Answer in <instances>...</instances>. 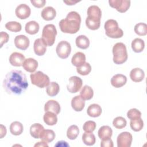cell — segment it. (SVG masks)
Returning <instances> with one entry per match:
<instances>
[{
  "instance_id": "obj_1",
  "label": "cell",
  "mask_w": 147,
  "mask_h": 147,
  "mask_svg": "<svg viewBox=\"0 0 147 147\" xmlns=\"http://www.w3.org/2000/svg\"><path fill=\"white\" fill-rule=\"evenodd\" d=\"M28 83L26 75L20 70H11L5 76L3 87L9 94L20 95L27 89Z\"/></svg>"
},
{
  "instance_id": "obj_2",
  "label": "cell",
  "mask_w": 147,
  "mask_h": 147,
  "mask_svg": "<svg viewBox=\"0 0 147 147\" xmlns=\"http://www.w3.org/2000/svg\"><path fill=\"white\" fill-rule=\"evenodd\" d=\"M81 23L80 14L75 11L68 13L65 19L61 20L59 24L61 31L64 33L75 34L79 29Z\"/></svg>"
},
{
  "instance_id": "obj_3",
  "label": "cell",
  "mask_w": 147,
  "mask_h": 147,
  "mask_svg": "<svg viewBox=\"0 0 147 147\" xmlns=\"http://www.w3.org/2000/svg\"><path fill=\"white\" fill-rule=\"evenodd\" d=\"M87 17L86 20L87 27L92 30H97L100 27L102 11L96 5H92L87 9Z\"/></svg>"
},
{
  "instance_id": "obj_4",
  "label": "cell",
  "mask_w": 147,
  "mask_h": 147,
  "mask_svg": "<svg viewBox=\"0 0 147 147\" xmlns=\"http://www.w3.org/2000/svg\"><path fill=\"white\" fill-rule=\"evenodd\" d=\"M113 62L116 64H122L126 61L128 56L125 45L122 42H117L113 47Z\"/></svg>"
},
{
  "instance_id": "obj_5",
  "label": "cell",
  "mask_w": 147,
  "mask_h": 147,
  "mask_svg": "<svg viewBox=\"0 0 147 147\" xmlns=\"http://www.w3.org/2000/svg\"><path fill=\"white\" fill-rule=\"evenodd\" d=\"M106 34L112 38H121L123 35V30L119 28L117 21L113 19L108 20L104 25Z\"/></svg>"
},
{
  "instance_id": "obj_6",
  "label": "cell",
  "mask_w": 147,
  "mask_h": 147,
  "mask_svg": "<svg viewBox=\"0 0 147 147\" xmlns=\"http://www.w3.org/2000/svg\"><path fill=\"white\" fill-rule=\"evenodd\" d=\"M56 34L57 30L55 26L53 24H47L43 28L41 38L47 46L51 47L55 41Z\"/></svg>"
},
{
  "instance_id": "obj_7",
  "label": "cell",
  "mask_w": 147,
  "mask_h": 147,
  "mask_svg": "<svg viewBox=\"0 0 147 147\" xmlns=\"http://www.w3.org/2000/svg\"><path fill=\"white\" fill-rule=\"evenodd\" d=\"M31 82L33 85L42 88L47 87L50 83L49 78L42 72L38 71L30 75Z\"/></svg>"
},
{
  "instance_id": "obj_8",
  "label": "cell",
  "mask_w": 147,
  "mask_h": 147,
  "mask_svg": "<svg viewBox=\"0 0 147 147\" xmlns=\"http://www.w3.org/2000/svg\"><path fill=\"white\" fill-rule=\"evenodd\" d=\"M56 52L60 58L63 59H67L71 52L70 44L66 41H60L56 47Z\"/></svg>"
},
{
  "instance_id": "obj_9",
  "label": "cell",
  "mask_w": 147,
  "mask_h": 147,
  "mask_svg": "<svg viewBox=\"0 0 147 147\" xmlns=\"http://www.w3.org/2000/svg\"><path fill=\"white\" fill-rule=\"evenodd\" d=\"M110 6L120 13H125L130 6V1L128 0H109Z\"/></svg>"
},
{
  "instance_id": "obj_10",
  "label": "cell",
  "mask_w": 147,
  "mask_h": 147,
  "mask_svg": "<svg viewBox=\"0 0 147 147\" xmlns=\"http://www.w3.org/2000/svg\"><path fill=\"white\" fill-rule=\"evenodd\" d=\"M133 140V137L130 133L123 131L117 137V142L118 147H130Z\"/></svg>"
},
{
  "instance_id": "obj_11",
  "label": "cell",
  "mask_w": 147,
  "mask_h": 147,
  "mask_svg": "<svg viewBox=\"0 0 147 147\" xmlns=\"http://www.w3.org/2000/svg\"><path fill=\"white\" fill-rule=\"evenodd\" d=\"M83 81L80 78L76 76H71L67 86V90L71 93H76L80 90Z\"/></svg>"
},
{
  "instance_id": "obj_12",
  "label": "cell",
  "mask_w": 147,
  "mask_h": 147,
  "mask_svg": "<svg viewBox=\"0 0 147 147\" xmlns=\"http://www.w3.org/2000/svg\"><path fill=\"white\" fill-rule=\"evenodd\" d=\"M15 13L18 18L21 20H25L30 16L31 10L28 5L22 3L16 7Z\"/></svg>"
},
{
  "instance_id": "obj_13",
  "label": "cell",
  "mask_w": 147,
  "mask_h": 147,
  "mask_svg": "<svg viewBox=\"0 0 147 147\" xmlns=\"http://www.w3.org/2000/svg\"><path fill=\"white\" fill-rule=\"evenodd\" d=\"M29 38L25 35H18L14 38L15 46L20 49L26 50L29 47Z\"/></svg>"
},
{
  "instance_id": "obj_14",
  "label": "cell",
  "mask_w": 147,
  "mask_h": 147,
  "mask_svg": "<svg viewBox=\"0 0 147 147\" xmlns=\"http://www.w3.org/2000/svg\"><path fill=\"white\" fill-rule=\"evenodd\" d=\"M25 57L24 55L20 52H13L9 57V62L11 65L15 67H21L22 65Z\"/></svg>"
},
{
  "instance_id": "obj_15",
  "label": "cell",
  "mask_w": 147,
  "mask_h": 147,
  "mask_svg": "<svg viewBox=\"0 0 147 147\" xmlns=\"http://www.w3.org/2000/svg\"><path fill=\"white\" fill-rule=\"evenodd\" d=\"M47 45L41 38H37L33 44V49L37 56H43L47 51Z\"/></svg>"
},
{
  "instance_id": "obj_16",
  "label": "cell",
  "mask_w": 147,
  "mask_h": 147,
  "mask_svg": "<svg viewBox=\"0 0 147 147\" xmlns=\"http://www.w3.org/2000/svg\"><path fill=\"white\" fill-rule=\"evenodd\" d=\"M60 110L61 107L60 104L55 100H49L44 105V111L45 112L51 111L56 114H59L60 112Z\"/></svg>"
},
{
  "instance_id": "obj_17",
  "label": "cell",
  "mask_w": 147,
  "mask_h": 147,
  "mask_svg": "<svg viewBox=\"0 0 147 147\" xmlns=\"http://www.w3.org/2000/svg\"><path fill=\"white\" fill-rule=\"evenodd\" d=\"M126 76L122 74H116L111 79V84L115 88L122 87L126 83Z\"/></svg>"
},
{
  "instance_id": "obj_18",
  "label": "cell",
  "mask_w": 147,
  "mask_h": 147,
  "mask_svg": "<svg viewBox=\"0 0 147 147\" xmlns=\"http://www.w3.org/2000/svg\"><path fill=\"white\" fill-rule=\"evenodd\" d=\"M22 67L26 71L33 73L38 67V62L34 59L29 57L25 60Z\"/></svg>"
},
{
  "instance_id": "obj_19",
  "label": "cell",
  "mask_w": 147,
  "mask_h": 147,
  "mask_svg": "<svg viewBox=\"0 0 147 147\" xmlns=\"http://www.w3.org/2000/svg\"><path fill=\"white\" fill-rule=\"evenodd\" d=\"M145 77L144 71L140 68H135L131 70L130 72V78L134 82H141Z\"/></svg>"
},
{
  "instance_id": "obj_20",
  "label": "cell",
  "mask_w": 147,
  "mask_h": 147,
  "mask_svg": "<svg viewBox=\"0 0 147 147\" xmlns=\"http://www.w3.org/2000/svg\"><path fill=\"white\" fill-rule=\"evenodd\" d=\"M71 106L75 111H81L85 106V101L80 95H76L71 100Z\"/></svg>"
},
{
  "instance_id": "obj_21",
  "label": "cell",
  "mask_w": 147,
  "mask_h": 147,
  "mask_svg": "<svg viewBox=\"0 0 147 147\" xmlns=\"http://www.w3.org/2000/svg\"><path fill=\"white\" fill-rule=\"evenodd\" d=\"M41 15L44 20L51 21L55 18L56 16V11L53 7L47 6L42 9Z\"/></svg>"
},
{
  "instance_id": "obj_22",
  "label": "cell",
  "mask_w": 147,
  "mask_h": 147,
  "mask_svg": "<svg viewBox=\"0 0 147 147\" xmlns=\"http://www.w3.org/2000/svg\"><path fill=\"white\" fill-rule=\"evenodd\" d=\"M73 65L79 67L86 63V55L81 52H78L74 54L71 59Z\"/></svg>"
},
{
  "instance_id": "obj_23",
  "label": "cell",
  "mask_w": 147,
  "mask_h": 147,
  "mask_svg": "<svg viewBox=\"0 0 147 147\" xmlns=\"http://www.w3.org/2000/svg\"><path fill=\"white\" fill-rule=\"evenodd\" d=\"M98 134V137L101 140L110 138L113 134V130L109 126H102L99 128Z\"/></svg>"
},
{
  "instance_id": "obj_24",
  "label": "cell",
  "mask_w": 147,
  "mask_h": 147,
  "mask_svg": "<svg viewBox=\"0 0 147 147\" xmlns=\"http://www.w3.org/2000/svg\"><path fill=\"white\" fill-rule=\"evenodd\" d=\"M87 113L91 117H99L102 113V108L98 104H91L87 108Z\"/></svg>"
},
{
  "instance_id": "obj_25",
  "label": "cell",
  "mask_w": 147,
  "mask_h": 147,
  "mask_svg": "<svg viewBox=\"0 0 147 147\" xmlns=\"http://www.w3.org/2000/svg\"><path fill=\"white\" fill-rule=\"evenodd\" d=\"M55 138V133L53 130L50 129H44L41 132L40 138L46 143H49L52 142Z\"/></svg>"
},
{
  "instance_id": "obj_26",
  "label": "cell",
  "mask_w": 147,
  "mask_h": 147,
  "mask_svg": "<svg viewBox=\"0 0 147 147\" xmlns=\"http://www.w3.org/2000/svg\"><path fill=\"white\" fill-rule=\"evenodd\" d=\"M39 29V24L35 21H30L27 22L25 27V30L26 32L31 35L36 34L38 32Z\"/></svg>"
},
{
  "instance_id": "obj_27",
  "label": "cell",
  "mask_w": 147,
  "mask_h": 147,
  "mask_svg": "<svg viewBox=\"0 0 147 147\" xmlns=\"http://www.w3.org/2000/svg\"><path fill=\"white\" fill-rule=\"evenodd\" d=\"M57 114L53 112L47 111L43 116L44 122L49 126H53L56 124L57 122Z\"/></svg>"
},
{
  "instance_id": "obj_28",
  "label": "cell",
  "mask_w": 147,
  "mask_h": 147,
  "mask_svg": "<svg viewBox=\"0 0 147 147\" xmlns=\"http://www.w3.org/2000/svg\"><path fill=\"white\" fill-rule=\"evenodd\" d=\"M76 46L83 49H86L88 48L90 45V40L85 35H79L75 40Z\"/></svg>"
},
{
  "instance_id": "obj_29",
  "label": "cell",
  "mask_w": 147,
  "mask_h": 147,
  "mask_svg": "<svg viewBox=\"0 0 147 147\" xmlns=\"http://www.w3.org/2000/svg\"><path fill=\"white\" fill-rule=\"evenodd\" d=\"M44 129V127L41 124L35 123L31 125L30 127V134L34 138H40V136Z\"/></svg>"
},
{
  "instance_id": "obj_30",
  "label": "cell",
  "mask_w": 147,
  "mask_h": 147,
  "mask_svg": "<svg viewBox=\"0 0 147 147\" xmlns=\"http://www.w3.org/2000/svg\"><path fill=\"white\" fill-rule=\"evenodd\" d=\"M23 130V125L18 121L13 122L10 125V131L13 135L19 136L22 134Z\"/></svg>"
},
{
  "instance_id": "obj_31",
  "label": "cell",
  "mask_w": 147,
  "mask_h": 147,
  "mask_svg": "<svg viewBox=\"0 0 147 147\" xmlns=\"http://www.w3.org/2000/svg\"><path fill=\"white\" fill-rule=\"evenodd\" d=\"M131 45V48L134 52L140 53L145 48V42L141 38H136L132 41Z\"/></svg>"
},
{
  "instance_id": "obj_32",
  "label": "cell",
  "mask_w": 147,
  "mask_h": 147,
  "mask_svg": "<svg viewBox=\"0 0 147 147\" xmlns=\"http://www.w3.org/2000/svg\"><path fill=\"white\" fill-rule=\"evenodd\" d=\"M94 95V91L92 88L87 85H85L80 92V96L84 100H90Z\"/></svg>"
},
{
  "instance_id": "obj_33",
  "label": "cell",
  "mask_w": 147,
  "mask_h": 147,
  "mask_svg": "<svg viewBox=\"0 0 147 147\" xmlns=\"http://www.w3.org/2000/svg\"><path fill=\"white\" fill-rule=\"evenodd\" d=\"M60 87L57 83L55 82H51L47 87L46 92L47 94L50 96H56L59 92Z\"/></svg>"
},
{
  "instance_id": "obj_34",
  "label": "cell",
  "mask_w": 147,
  "mask_h": 147,
  "mask_svg": "<svg viewBox=\"0 0 147 147\" xmlns=\"http://www.w3.org/2000/svg\"><path fill=\"white\" fill-rule=\"evenodd\" d=\"M82 141L86 145H93L96 141L95 136L92 133L85 132L82 135Z\"/></svg>"
},
{
  "instance_id": "obj_35",
  "label": "cell",
  "mask_w": 147,
  "mask_h": 147,
  "mask_svg": "<svg viewBox=\"0 0 147 147\" xmlns=\"http://www.w3.org/2000/svg\"><path fill=\"white\" fill-rule=\"evenodd\" d=\"M79 127L75 125H72L68 128L67 131V136L69 140H74L77 138V137L79 135Z\"/></svg>"
},
{
  "instance_id": "obj_36",
  "label": "cell",
  "mask_w": 147,
  "mask_h": 147,
  "mask_svg": "<svg viewBox=\"0 0 147 147\" xmlns=\"http://www.w3.org/2000/svg\"><path fill=\"white\" fill-rule=\"evenodd\" d=\"M5 28L13 32H18L21 30L22 26L20 22L17 21H10L5 24Z\"/></svg>"
},
{
  "instance_id": "obj_37",
  "label": "cell",
  "mask_w": 147,
  "mask_h": 147,
  "mask_svg": "<svg viewBox=\"0 0 147 147\" xmlns=\"http://www.w3.org/2000/svg\"><path fill=\"white\" fill-rule=\"evenodd\" d=\"M135 33L139 36H145L147 34V25L143 22L137 24L134 28Z\"/></svg>"
},
{
  "instance_id": "obj_38",
  "label": "cell",
  "mask_w": 147,
  "mask_h": 147,
  "mask_svg": "<svg viewBox=\"0 0 147 147\" xmlns=\"http://www.w3.org/2000/svg\"><path fill=\"white\" fill-rule=\"evenodd\" d=\"M130 126L133 131H140L144 127L143 120L141 118L136 120H130Z\"/></svg>"
},
{
  "instance_id": "obj_39",
  "label": "cell",
  "mask_w": 147,
  "mask_h": 147,
  "mask_svg": "<svg viewBox=\"0 0 147 147\" xmlns=\"http://www.w3.org/2000/svg\"><path fill=\"white\" fill-rule=\"evenodd\" d=\"M127 124V121L122 117H117L114 119L113 121V125L117 129H122L124 128Z\"/></svg>"
},
{
  "instance_id": "obj_40",
  "label": "cell",
  "mask_w": 147,
  "mask_h": 147,
  "mask_svg": "<svg viewBox=\"0 0 147 147\" xmlns=\"http://www.w3.org/2000/svg\"><path fill=\"white\" fill-rule=\"evenodd\" d=\"M91 71V65L88 63H85L82 65L77 67L76 71L77 72L83 76L88 75Z\"/></svg>"
},
{
  "instance_id": "obj_41",
  "label": "cell",
  "mask_w": 147,
  "mask_h": 147,
  "mask_svg": "<svg viewBox=\"0 0 147 147\" xmlns=\"http://www.w3.org/2000/svg\"><path fill=\"white\" fill-rule=\"evenodd\" d=\"M127 117L130 120L138 119L141 118V113L137 109H131L127 111Z\"/></svg>"
},
{
  "instance_id": "obj_42",
  "label": "cell",
  "mask_w": 147,
  "mask_h": 147,
  "mask_svg": "<svg viewBox=\"0 0 147 147\" xmlns=\"http://www.w3.org/2000/svg\"><path fill=\"white\" fill-rule=\"evenodd\" d=\"M96 123L93 121H86L83 126V129L85 132L92 133L96 128Z\"/></svg>"
},
{
  "instance_id": "obj_43",
  "label": "cell",
  "mask_w": 147,
  "mask_h": 147,
  "mask_svg": "<svg viewBox=\"0 0 147 147\" xmlns=\"http://www.w3.org/2000/svg\"><path fill=\"white\" fill-rule=\"evenodd\" d=\"M0 36H1V40H0L1 44H0V47H1V48H2L3 45L4 44L7 42V41H9V34L7 33H6L5 32H1V34H0Z\"/></svg>"
},
{
  "instance_id": "obj_44",
  "label": "cell",
  "mask_w": 147,
  "mask_h": 147,
  "mask_svg": "<svg viewBox=\"0 0 147 147\" xmlns=\"http://www.w3.org/2000/svg\"><path fill=\"white\" fill-rule=\"evenodd\" d=\"M30 2L36 7L41 8L45 6L46 3L45 0H31Z\"/></svg>"
},
{
  "instance_id": "obj_45",
  "label": "cell",
  "mask_w": 147,
  "mask_h": 147,
  "mask_svg": "<svg viewBox=\"0 0 147 147\" xmlns=\"http://www.w3.org/2000/svg\"><path fill=\"white\" fill-rule=\"evenodd\" d=\"M114 144L112 140L110 138L102 140L100 142L101 147H113Z\"/></svg>"
},
{
  "instance_id": "obj_46",
  "label": "cell",
  "mask_w": 147,
  "mask_h": 147,
  "mask_svg": "<svg viewBox=\"0 0 147 147\" xmlns=\"http://www.w3.org/2000/svg\"><path fill=\"white\" fill-rule=\"evenodd\" d=\"M6 134V128L3 125H1V138L5 136Z\"/></svg>"
},
{
  "instance_id": "obj_47",
  "label": "cell",
  "mask_w": 147,
  "mask_h": 147,
  "mask_svg": "<svg viewBox=\"0 0 147 147\" xmlns=\"http://www.w3.org/2000/svg\"><path fill=\"white\" fill-rule=\"evenodd\" d=\"M69 145L64 141H60L57 142L55 146H69Z\"/></svg>"
},
{
  "instance_id": "obj_48",
  "label": "cell",
  "mask_w": 147,
  "mask_h": 147,
  "mask_svg": "<svg viewBox=\"0 0 147 147\" xmlns=\"http://www.w3.org/2000/svg\"><path fill=\"white\" fill-rule=\"evenodd\" d=\"M34 146H46V147H48V145L47 144V143L44 142V141H42V142H38L37 143H36L35 145H34Z\"/></svg>"
},
{
  "instance_id": "obj_49",
  "label": "cell",
  "mask_w": 147,
  "mask_h": 147,
  "mask_svg": "<svg viewBox=\"0 0 147 147\" xmlns=\"http://www.w3.org/2000/svg\"><path fill=\"white\" fill-rule=\"evenodd\" d=\"M64 3H66L68 5H75V3H76L77 2H79L78 1H71V0H69V1H63Z\"/></svg>"
}]
</instances>
